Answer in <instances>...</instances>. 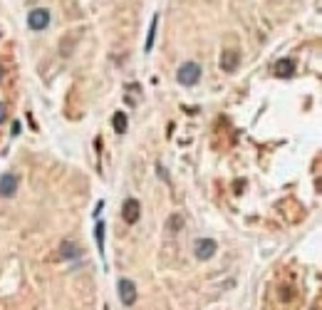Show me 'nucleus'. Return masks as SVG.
I'll return each mask as SVG.
<instances>
[{
	"instance_id": "obj_1",
	"label": "nucleus",
	"mask_w": 322,
	"mask_h": 310,
	"mask_svg": "<svg viewBox=\"0 0 322 310\" xmlns=\"http://www.w3.org/2000/svg\"><path fill=\"white\" fill-rule=\"evenodd\" d=\"M176 80H178V82H181L183 87L196 85V82L201 80V65H199V62H183V65L178 67V75H176Z\"/></svg>"
},
{
	"instance_id": "obj_2",
	"label": "nucleus",
	"mask_w": 322,
	"mask_h": 310,
	"mask_svg": "<svg viewBox=\"0 0 322 310\" xmlns=\"http://www.w3.org/2000/svg\"><path fill=\"white\" fill-rule=\"evenodd\" d=\"M28 25H30V30H45L47 25H50V10H45V8H35V10H30Z\"/></svg>"
},
{
	"instance_id": "obj_3",
	"label": "nucleus",
	"mask_w": 322,
	"mask_h": 310,
	"mask_svg": "<svg viewBox=\"0 0 322 310\" xmlns=\"http://www.w3.org/2000/svg\"><path fill=\"white\" fill-rule=\"evenodd\" d=\"M121 216H124L126 224H137L139 216H142V206H139V201H137V198H126V201H124V209H121Z\"/></svg>"
},
{
	"instance_id": "obj_4",
	"label": "nucleus",
	"mask_w": 322,
	"mask_h": 310,
	"mask_svg": "<svg viewBox=\"0 0 322 310\" xmlns=\"http://www.w3.org/2000/svg\"><path fill=\"white\" fill-rule=\"evenodd\" d=\"M119 298H121L124 305H134V300H137V288H134V283L129 281V278H121V281H119Z\"/></svg>"
},
{
	"instance_id": "obj_5",
	"label": "nucleus",
	"mask_w": 322,
	"mask_h": 310,
	"mask_svg": "<svg viewBox=\"0 0 322 310\" xmlns=\"http://www.w3.org/2000/svg\"><path fill=\"white\" fill-rule=\"evenodd\" d=\"M194 253H196L199 261H208L211 255L216 253V241H211V238H199L196 246H194Z\"/></svg>"
},
{
	"instance_id": "obj_6",
	"label": "nucleus",
	"mask_w": 322,
	"mask_h": 310,
	"mask_svg": "<svg viewBox=\"0 0 322 310\" xmlns=\"http://www.w3.org/2000/svg\"><path fill=\"white\" fill-rule=\"evenodd\" d=\"M15 191H18V176L15 174H3L0 176V196L10 198Z\"/></svg>"
},
{
	"instance_id": "obj_7",
	"label": "nucleus",
	"mask_w": 322,
	"mask_h": 310,
	"mask_svg": "<svg viewBox=\"0 0 322 310\" xmlns=\"http://www.w3.org/2000/svg\"><path fill=\"white\" fill-rule=\"evenodd\" d=\"M293 72H295V62H293V60H280V62H275V67H273V75H275V77H280V80L293 77Z\"/></svg>"
},
{
	"instance_id": "obj_8",
	"label": "nucleus",
	"mask_w": 322,
	"mask_h": 310,
	"mask_svg": "<svg viewBox=\"0 0 322 310\" xmlns=\"http://www.w3.org/2000/svg\"><path fill=\"white\" fill-rule=\"evenodd\" d=\"M238 50H226L223 53V62H221V67L226 70V72H233L235 67H238Z\"/></svg>"
},
{
	"instance_id": "obj_9",
	"label": "nucleus",
	"mask_w": 322,
	"mask_h": 310,
	"mask_svg": "<svg viewBox=\"0 0 322 310\" xmlns=\"http://www.w3.org/2000/svg\"><path fill=\"white\" fill-rule=\"evenodd\" d=\"M59 255H62V258H75V255H80V251H77V246H75V243L65 241V243H62V248H59Z\"/></svg>"
},
{
	"instance_id": "obj_10",
	"label": "nucleus",
	"mask_w": 322,
	"mask_h": 310,
	"mask_svg": "<svg viewBox=\"0 0 322 310\" xmlns=\"http://www.w3.org/2000/svg\"><path fill=\"white\" fill-rule=\"evenodd\" d=\"M114 129H117L119 134H124V132H126V114H124V112L114 114Z\"/></svg>"
},
{
	"instance_id": "obj_11",
	"label": "nucleus",
	"mask_w": 322,
	"mask_h": 310,
	"mask_svg": "<svg viewBox=\"0 0 322 310\" xmlns=\"http://www.w3.org/2000/svg\"><path fill=\"white\" fill-rule=\"evenodd\" d=\"M156 23H159V15H154V20H151V28H149V35H147V53L151 50V45H154V37H156Z\"/></svg>"
},
{
	"instance_id": "obj_12",
	"label": "nucleus",
	"mask_w": 322,
	"mask_h": 310,
	"mask_svg": "<svg viewBox=\"0 0 322 310\" xmlns=\"http://www.w3.org/2000/svg\"><path fill=\"white\" fill-rule=\"evenodd\" d=\"M94 236H97V246H99V251H104V224L99 221L97 228H94Z\"/></svg>"
},
{
	"instance_id": "obj_13",
	"label": "nucleus",
	"mask_w": 322,
	"mask_h": 310,
	"mask_svg": "<svg viewBox=\"0 0 322 310\" xmlns=\"http://www.w3.org/2000/svg\"><path fill=\"white\" fill-rule=\"evenodd\" d=\"M3 122H5V105L0 102V124H3Z\"/></svg>"
},
{
	"instance_id": "obj_14",
	"label": "nucleus",
	"mask_w": 322,
	"mask_h": 310,
	"mask_svg": "<svg viewBox=\"0 0 322 310\" xmlns=\"http://www.w3.org/2000/svg\"><path fill=\"white\" fill-rule=\"evenodd\" d=\"M0 80H3V65H0Z\"/></svg>"
}]
</instances>
